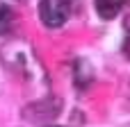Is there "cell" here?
I'll return each mask as SVG.
<instances>
[{
	"label": "cell",
	"instance_id": "3",
	"mask_svg": "<svg viewBox=\"0 0 130 127\" xmlns=\"http://www.w3.org/2000/svg\"><path fill=\"white\" fill-rule=\"evenodd\" d=\"M123 52H126V57H130V36L126 39V43H123Z\"/></svg>",
	"mask_w": 130,
	"mask_h": 127
},
{
	"label": "cell",
	"instance_id": "2",
	"mask_svg": "<svg viewBox=\"0 0 130 127\" xmlns=\"http://www.w3.org/2000/svg\"><path fill=\"white\" fill-rule=\"evenodd\" d=\"M128 2L130 0H96V11H98L101 18L110 20V18H114Z\"/></svg>",
	"mask_w": 130,
	"mask_h": 127
},
{
	"label": "cell",
	"instance_id": "1",
	"mask_svg": "<svg viewBox=\"0 0 130 127\" xmlns=\"http://www.w3.org/2000/svg\"><path fill=\"white\" fill-rule=\"evenodd\" d=\"M71 14V0H41L39 16L46 27H62Z\"/></svg>",
	"mask_w": 130,
	"mask_h": 127
}]
</instances>
